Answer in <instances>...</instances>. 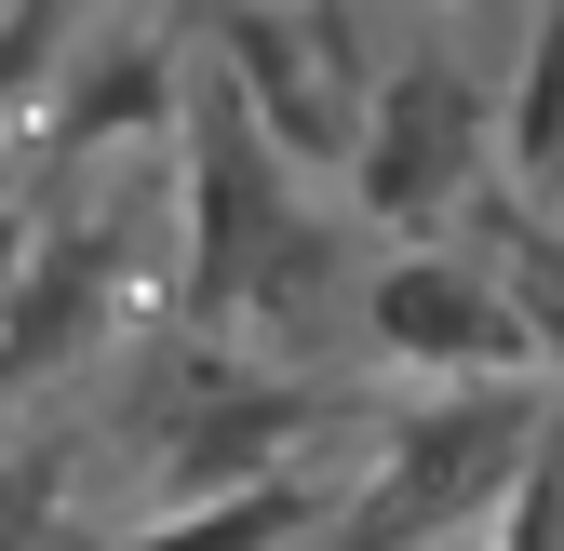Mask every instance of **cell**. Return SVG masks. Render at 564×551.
<instances>
[{
	"label": "cell",
	"mask_w": 564,
	"mask_h": 551,
	"mask_svg": "<svg viewBox=\"0 0 564 551\" xmlns=\"http://www.w3.org/2000/svg\"><path fill=\"white\" fill-rule=\"evenodd\" d=\"M551 431L538 377H484V390H431L416 418L364 457V485H349V511L323 525V551H444L470 511H498L524 485V457Z\"/></svg>",
	"instance_id": "6da1fadb"
},
{
	"label": "cell",
	"mask_w": 564,
	"mask_h": 551,
	"mask_svg": "<svg viewBox=\"0 0 564 551\" xmlns=\"http://www.w3.org/2000/svg\"><path fill=\"white\" fill-rule=\"evenodd\" d=\"M269 283H296V188L242 121V95L202 82L188 95V310H242Z\"/></svg>",
	"instance_id": "7a4b0ae2"
},
{
	"label": "cell",
	"mask_w": 564,
	"mask_h": 551,
	"mask_svg": "<svg viewBox=\"0 0 564 551\" xmlns=\"http://www.w3.org/2000/svg\"><path fill=\"white\" fill-rule=\"evenodd\" d=\"M216 82L242 95V121L269 134V162H349L364 149V41H349V14H216Z\"/></svg>",
	"instance_id": "3957f363"
},
{
	"label": "cell",
	"mask_w": 564,
	"mask_h": 551,
	"mask_svg": "<svg viewBox=\"0 0 564 551\" xmlns=\"http://www.w3.org/2000/svg\"><path fill=\"white\" fill-rule=\"evenodd\" d=\"M484 162V95H470V67L457 54H416L377 82L364 108V149H349V202H364L377 229H431L444 202L470 188Z\"/></svg>",
	"instance_id": "277c9868"
},
{
	"label": "cell",
	"mask_w": 564,
	"mask_h": 551,
	"mask_svg": "<svg viewBox=\"0 0 564 551\" xmlns=\"http://www.w3.org/2000/svg\"><path fill=\"white\" fill-rule=\"evenodd\" d=\"M364 336H377L390 364L457 377V390L538 377V364H524V323H511V296H498V269H470V256H390L377 283H364Z\"/></svg>",
	"instance_id": "5b68a950"
},
{
	"label": "cell",
	"mask_w": 564,
	"mask_h": 551,
	"mask_svg": "<svg viewBox=\"0 0 564 551\" xmlns=\"http://www.w3.org/2000/svg\"><path fill=\"white\" fill-rule=\"evenodd\" d=\"M121 216H54L41 229V256L14 269V310H0V390H41V377H67L108 336V310H121Z\"/></svg>",
	"instance_id": "8992f818"
},
{
	"label": "cell",
	"mask_w": 564,
	"mask_h": 551,
	"mask_svg": "<svg viewBox=\"0 0 564 551\" xmlns=\"http://www.w3.org/2000/svg\"><path fill=\"white\" fill-rule=\"evenodd\" d=\"M310 418H323V390H282V377H202V403L162 431V485H175V511L282 485V444H310Z\"/></svg>",
	"instance_id": "52a82bcc"
},
{
	"label": "cell",
	"mask_w": 564,
	"mask_h": 551,
	"mask_svg": "<svg viewBox=\"0 0 564 551\" xmlns=\"http://www.w3.org/2000/svg\"><path fill=\"white\" fill-rule=\"evenodd\" d=\"M498 162L524 175V202H564V14H538V28H524L511 108H498Z\"/></svg>",
	"instance_id": "ba28073f"
},
{
	"label": "cell",
	"mask_w": 564,
	"mask_h": 551,
	"mask_svg": "<svg viewBox=\"0 0 564 551\" xmlns=\"http://www.w3.org/2000/svg\"><path fill=\"white\" fill-rule=\"evenodd\" d=\"M282 538H310V485H296V471H282V485H256V498L162 511V525H134L121 551H282Z\"/></svg>",
	"instance_id": "9c48e42d"
},
{
	"label": "cell",
	"mask_w": 564,
	"mask_h": 551,
	"mask_svg": "<svg viewBox=\"0 0 564 551\" xmlns=\"http://www.w3.org/2000/svg\"><path fill=\"white\" fill-rule=\"evenodd\" d=\"M498 296H511V323H524V364L564 377V229H538V216L498 229Z\"/></svg>",
	"instance_id": "30bf717a"
},
{
	"label": "cell",
	"mask_w": 564,
	"mask_h": 551,
	"mask_svg": "<svg viewBox=\"0 0 564 551\" xmlns=\"http://www.w3.org/2000/svg\"><path fill=\"white\" fill-rule=\"evenodd\" d=\"M484 551H564V418L538 431V457H524V485L498 498V538Z\"/></svg>",
	"instance_id": "8fae6325"
},
{
	"label": "cell",
	"mask_w": 564,
	"mask_h": 551,
	"mask_svg": "<svg viewBox=\"0 0 564 551\" xmlns=\"http://www.w3.org/2000/svg\"><path fill=\"white\" fill-rule=\"evenodd\" d=\"M54 41H67V14H0V121H14V95L54 67Z\"/></svg>",
	"instance_id": "7c38bea8"
},
{
	"label": "cell",
	"mask_w": 564,
	"mask_h": 551,
	"mask_svg": "<svg viewBox=\"0 0 564 551\" xmlns=\"http://www.w3.org/2000/svg\"><path fill=\"white\" fill-rule=\"evenodd\" d=\"M0 551H95V538L54 525V498H28V511H0Z\"/></svg>",
	"instance_id": "4fadbf2b"
},
{
	"label": "cell",
	"mask_w": 564,
	"mask_h": 551,
	"mask_svg": "<svg viewBox=\"0 0 564 551\" xmlns=\"http://www.w3.org/2000/svg\"><path fill=\"white\" fill-rule=\"evenodd\" d=\"M14 269H28V256H14V202H0V310H14Z\"/></svg>",
	"instance_id": "5bb4252c"
}]
</instances>
